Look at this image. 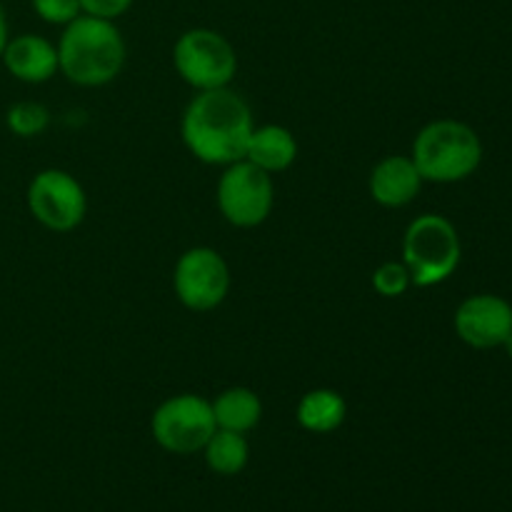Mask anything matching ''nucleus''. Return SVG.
Segmentation results:
<instances>
[{
	"mask_svg": "<svg viewBox=\"0 0 512 512\" xmlns=\"http://www.w3.org/2000/svg\"><path fill=\"white\" fill-rule=\"evenodd\" d=\"M253 128V110L235 90H200L185 108L180 138L195 160L225 168L245 158Z\"/></svg>",
	"mask_w": 512,
	"mask_h": 512,
	"instance_id": "f257e3e1",
	"label": "nucleus"
},
{
	"mask_svg": "<svg viewBox=\"0 0 512 512\" xmlns=\"http://www.w3.org/2000/svg\"><path fill=\"white\" fill-rule=\"evenodd\" d=\"M58 70L80 88L113 83L125 65V40L113 20L78 15L58 40Z\"/></svg>",
	"mask_w": 512,
	"mask_h": 512,
	"instance_id": "f03ea898",
	"label": "nucleus"
},
{
	"mask_svg": "<svg viewBox=\"0 0 512 512\" xmlns=\"http://www.w3.org/2000/svg\"><path fill=\"white\" fill-rule=\"evenodd\" d=\"M410 158L425 183H460L483 163V143L460 120H433L415 135Z\"/></svg>",
	"mask_w": 512,
	"mask_h": 512,
	"instance_id": "7ed1b4c3",
	"label": "nucleus"
},
{
	"mask_svg": "<svg viewBox=\"0 0 512 512\" xmlns=\"http://www.w3.org/2000/svg\"><path fill=\"white\" fill-rule=\"evenodd\" d=\"M460 255H463L460 235L445 215H418L405 228L403 263L415 288H433L445 283L458 270Z\"/></svg>",
	"mask_w": 512,
	"mask_h": 512,
	"instance_id": "20e7f679",
	"label": "nucleus"
},
{
	"mask_svg": "<svg viewBox=\"0 0 512 512\" xmlns=\"http://www.w3.org/2000/svg\"><path fill=\"white\" fill-rule=\"evenodd\" d=\"M175 73L200 90L230 88L238 73V53L218 30L190 28L173 45Z\"/></svg>",
	"mask_w": 512,
	"mask_h": 512,
	"instance_id": "39448f33",
	"label": "nucleus"
},
{
	"mask_svg": "<svg viewBox=\"0 0 512 512\" xmlns=\"http://www.w3.org/2000/svg\"><path fill=\"white\" fill-rule=\"evenodd\" d=\"M220 215L233 228H258L270 218L275 205L273 175L260 170L250 160H238L223 168L215 188Z\"/></svg>",
	"mask_w": 512,
	"mask_h": 512,
	"instance_id": "423d86ee",
	"label": "nucleus"
},
{
	"mask_svg": "<svg viewBox=\"0 0 512 512\" xmlns=\"http://www.w3.org/2000/svg\"><path fill=\"white\" fill-rule=\"evenodd\" d=\"M213 405L203 395L180 393L163 400L150 418L153 440L173 455H193L205 448L215 433Z\"/></svg>",
	"mask_w": 512,
	"mask_h": 512,
	"instance_id": "0eeeda50",
	"label": "nucleus"
},
{
	"mask_svg": "<svg viewBox=\"0 0 512 512\" xmlns=\"http://www.w3.org/2000/svg\"><path fill=\"white\" fill-rule=\"evenodd\" d=\"M25 200L30 215L53 233H70L83 223L88 213V195L80 180L60 168H45L35 173Z\"/></svg>",
	"mask_w": 512,
	"mask_h": 512,
	"instance_id": "6e6552de",
	"label": "nucleus"
},
{
	"mask_svg": "<svg viewBox=\"0 0 512 512\" xmlns=\"http://www.w3.org/2000/svg\"><path fill=\"white\" fill-rule=\"evenodd\" d=\"M173 290L180 305L193 313L215 310L230 293L228 263L215 248L195 245L185 250L175 263Z\"/></svg>",
	"mask_w": 512,
	"mask_h": 512,
	"instance_id": "1a4fd4ad",
	"label": "nucleus"
},
{
	"mask_svg": "<svg viewBox=\"0 0 512 512\" xmlns=\"http://www.w3.org/2000/svg\"><path fill=\"white\" fill-rule=\"evenodd\" d=\"M453 325L458 338L470 348H500L512 333V305L500 295H473L458 305Z\"/></svg>",
	"mask_w": 512,
	"mask_h": 512,
	"instance_id": "9d476101",
	"label": "nucleus"
},
{
	"mask_svg": "<svg viewBox=\"0 0 512 512\" xmlns=\"http://www.w3.org/2000/svg\"><path fill=\"white\" fill-rule=\"evenodd\" d=\"M423 183V175L418 173L410 155H388L370 170L368 190L380 208L395 210L413 203Z\"/></svg>",
	"mask_w": 512,
	"mask_h": 512,
	"instance_id": "9b49d317",
	"label": "nucleus"
},
{
	"mask_svg": "<svg viewBox=\"0 0 512 512\" xmlns=\"http://www.w3.org/2000/svg\"><path fill=\"white\" fill-rule=\"evenodd\" d=\"M0 60L15 80L28 85L48 83L55 73H60L58 48L43 35L25 33L18 38H10Z\"/></svg>",
	"mask_w": 512,
	"mask_h": 512,
	"instance_id": "f8f14e48",
	"label": "nucleus"
},
{
	"mask_svg": "<svg viewBox=\"0 0 512 512\" xmlns=\"http://www.w3.org/2000/svg\"><path fill=\"white\" fill-rule=\"evenodd\" d=\"M245 160H250L270 175L283 173L298 160V140H295L293 130L285 128V125H255L248 148H245Z\"/></svg>",
	"mask_w": 512,
	"mask_h": 512,
	"instance_id": "ddd939ff",
	"label": "nucleus"
},
{
	"mask_svg": "<svg viewBox=\"0 0 512 512\" xmlns=\"http://www.w3.org/2000/svg\"><path fill=\"white\" fill-rule=\"evenodd\" d=\"M348 418V403L343 395L333 388H315L308 390L298 400L295 408V420L305 433L328 435L335 433Z\"/></svg>",
	"mask_w": 512,
	"mask_h": 512,
	"instance_id": "4468645a",
	"label": "nucleus"
},
{
	"mask_svg": "<svg viewBox=\"0 0 512 512\" xmlns=\"http://www.w3.org/2000/svg\"><path fill=\"white\" fill-rule=\"evenodd\" d=\"M210 405H213L215 425L233 433L248 435L263 420V400L255 390L243 385L225 388L223 393L215 395V400H210Z\"/></svg>",
	"mask_w": 512,
	"mask_h": 512,
	"instance_id": "2eb2a0df",
	"label": "nucleus"
},
{
	"mask_svg": "<svg viewBox=\"0 0 512 512\" xmlns=\"http://www.w3.org/2000/svg\"><path fill=\"white\" fill-rule=\"evenodd\" d=\"M205 458V465L213 470L215 475L223 478H233L248 468L250 460V443L245 433H233V430L215 428L205 448L200 450Z\"/></svg>",
	"mask_w": 512,
	"mask_h": 512,
	"instance_id": "dca6fc26",
	"label": "nucleus"
},
{
	"mask_svg": "<svg viewBox=\"0 0 512 512\" xmlns=\"http://www.w3.org/2000/svg\"><path fill=\"white\" fill-rule=\"evenodd\" d=\"M5 125L18 138H35V135L45 133L50 125V110L43 103H33V100H23V103L10 105L5 113Z\"/></svg>",
	"mask_w": 512,
	"mask_h": 512,
	"instance_id": "f3484780",
	"label": "nucleus"
},
{
	"mask_svg": "<svg viewBox=\"0 0 512 512\" xmlns=\"http://www.w3.org/2000/svg\"><path fill=\"white\" fill-rule=\"evenodd\" d=\"M373 288L380 298H400V295L408 293L413 288V280H410V273L403 260L380 263L373 273Z\"/></svg>",
	"mask_w": 512,
	"mask_h": 512,
	"instance_id": "a211bd4d",
	"label": "nucleus"
},
{
	"mask_svg": "<svg viewBox=\"0 0 512 512\" xmlns=\"http://www.w3.org/2000/svg\"><path fill=\"white\" fill-rule=\"evenodd\" d=\"M33 10L40 20L50 25H63V28L83 15L80 0H33Z\"/></svg>",
	"mask_w": 512,
	"mask_h": 512,
	"instance_id": "6ab92c4d",
	"label": "nucleus"
},
{
	"mask_svg": "<svg viewBox=\"0 0 512 512\" xmlns=\"http://www.w3.org/2000/svg\"><path fill=\"white\" fill-rule=\"evenodd\" d=\"M135 0H80V10L83 15H93L100 20H118L130 10Z\"/></svg>",
	"mask_w": 512,
	"mask_h": 512,
	"instance_id": "aec40b11",
	"label": "nucleus"
},
{
	"mask_svg": "<svg viewBox=\"0 0 512 512\" xmlns=\"http://www.w3.org/2000/svg\"><path fill=\"white\" fill-rule=\"evenodd\" d=\"M10 35H8V18H5V10L3 5H0V55H3L5 45H8Z\"/></svg>",
	"mask_w": 512,
	"mask_h": 512,
	"instance_id": "412c9836",
	"label": "nucleus"
},
{
	"mask_svg": "<svg viewBox=\"0 0 512 512\" xmlns=\"http://www.w3.org/2000/svg\"><path fill=\"white\" fill-rule=\"evenodd\" d=\"M500 348H505V353H508L510 360H512V333L508 335V338H505V343L500 345Z\"/></svg>",
	"mask_w": 512,
	"mask_h": 512,
	"instance_id": "4be33fe9",
	"label": "nucleus"
}]
</instances>
